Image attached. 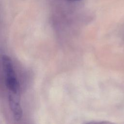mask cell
I'll use <instances>...</instances> for the list:
<instances>
[{
  "label": "cell",
  "instance_id": "2",
  "mask_svg": "<svg viewBox=\"0 0 124 124\" xmlns=\"http://www.w3.org/2000/svg\"><path fill=\"white\" fill-rule=\"evenodd\" d=\"M9 106L15 121H19L22 118V110L18 93L9 92Z\"/></svg>",
  "mask_w": 124,
  "mask_h": 124
},
{
  "label": "cell",
  "instance_id": "1",
  "mask_svg": "<svg viewBox=\"0 0 124 124\" xmlns=\"http://www.w3.org/2000/svg\"><path fill=\"white\" fill-rule=\"evenodd\" d=\"M1 60L5 85L9 92L18 93V83L11 60L4 55L2 56Z\"/></svg>",
  "mask_w": 124,
  "mask_h": 124
},
{
  "label": "cell",
  "instance_id": "3",
  "mask_svg": "<svg viewBox=\"0 0 124 124\" xmlns=\"http://www.w3.org/2000/svg\"><path fill=\"white\" fill-rule=\"evenodd\" d=\"M66 0L69 2H77V1H80L82 0Z\"/></svg>",
  "mask_w": 124,
  "mask_h": 124
}]
</instances>
